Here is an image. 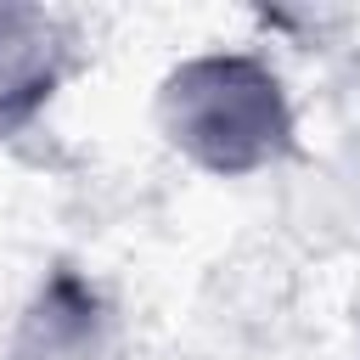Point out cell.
Returning <instances> with one entry per match:
<instances>
[{
  "label": "cell",
  "instance_id": "6da1fadb",
  "mask_svg": "<svg viewBox=\"0 0 360 360\" xmlns=\"http://www.w3.org/2000/svg\"><path fill=\"white\" fill-rule=\"evenodd\" d=\"M163 146L214 180H248L292 158L298 107L281 68L259 51H191L152 96Z\"/></svg>",
  "mask_w": 360,
  "mask_h": 360
},
{
  "label": "cell",
  "instance_id": "7a4b0ae2",
  "mask_svg": "<svg viewBox=\"0 0 360 360\" xmlns=\"http://www.w3.org/2000/svg\"><path fill=\"white\" fill-rule=\"evenodd\" d=\"M79 62V28L68 11L0 0V135L34 124Z\"/></svg>",
  "mask_w": 360,
  "mask_h": 360
},
{
  "label": "cell",
  "instance_id": "3957f363",
  "mask_svg": "<svg viewBox=\"0 0 360 360\" xmlns=\"http://www.w3.org/2000/svg\"><path fill=\"white\" fill-rule=\"evenodd\" d=\"M6 360H112V309L79 270H51L22 304Z\"/></svg>",
  "mask_w": 360,
  "mask_h": 360
}]
</instances>
